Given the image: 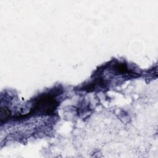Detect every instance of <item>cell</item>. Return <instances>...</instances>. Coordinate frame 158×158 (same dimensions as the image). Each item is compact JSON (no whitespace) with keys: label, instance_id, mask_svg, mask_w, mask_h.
I'll return each mask as SVG.
<instances>
[{"label":"cell","instance_id":"cell-1","mask_svg":"<svg viewBox=\"0 0 158 158\" xmlns=\"http://www.w3.org/2000/svg\"><path fill=\"white\" fill-rule=\"evenodd\" d=\"M52 94L48 93L41 94L35 99V102L33 103L30 112L26 115H19L17 118H20L30 115H50L54 114L59 103L56 98V96Z\"/></svg>","mask_w":158,"mask_h":158},{"label":"cell","instance_id":"cell-2","mask_svg":"<svg viewBox=\"0 0 158 158\" xmlns=\"http://www.w3.org/2000/svg\"><path fill=\"white\" fill-rule=\"evenodd\" d=\"M10 115V110L6 107H1L0 110V120L1 123L6 122Z\"/></svg>","mask_w":158,"mask_h":158}]
</instances>
